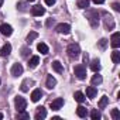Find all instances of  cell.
<instances>
[{
  "label": "cell",
  "instance_id": "obj_1",
  "mask_svg": "<svg viewBox=\"0 0 120 120\" xmlns=\"http://www.w3.org/2000/svg\"><path fill=\"white\" fill-rule=\"evenodd\" d=\"M67 52H68V56H69V58L75 59V58H78L79 54H81V47H79L78 44H69L68 48H67Z\"/></svg>",
  "mask_w": 120,
  "mask_h": 120
},
{
  "label": "cell",
  "instance_id": "obj_35",
  "mask_svg": "<svg viewBox=\"0 0 120 120\" xmlns=\"http://www.w3.org/2000/svg\"><path fill=\"white\" fill-rule=\"evenodd\" d=\"M44 2H45V4H48V6H52L56 0H44Z\"/></svg>",
  "mask_w": 120,
  "mask_h": 120
},
{
  "label": "cell",
  "instance_id": "obj_14",
  "mask_svg": "<svg viewBox=\"0 0 120 120\" xmlns=\"http://www.w3.org/2000/svg\"><path fill=\"white\" fill-rule=\"evenodd\" d=\"M105 27L109 28V30H112V28L114 27V20H113L112 16H106V17H105Z\"/></svg>",
  "mask_w": 120,
  "mask_h": 120
},
{
  "label": "cell",
  "instance_id": "obj_39",
  "mask_svg": "<svg viewBox=\"0 0 120 120\" xmlns=\"http://www.w3.org/2000/svg\"><path fill=\"white\" fill-rule=\"evenodd\" d=\"M28 2H34V0H28Z\"/></svg>",
  "mask_w": 120,
  "mask_h": 120
},
{
  "label": "cell",
  "instance_id": "obj_23",
  "mask_svg": "<svg viewBox=\"0 0 120 120\" xmlns=\"http://www.w3.org/2000/svg\"><path fill=\"white\" fill-rule=\"evenodd\" d=\"M76 114H78L79 117H86V114H88L86 107H83V106H78V107H76Z\"/></svg>",
  "mask_w": 120,
  "mask_h": 120
},
{
  "label": "cell",
  "instance_id": "obj_30",
  "mask_svg": "<svg viewBox=\"0 0 120 120\" xmlns=\"http://www.w3.org/2000/svg\"><path fill=\"white\" fill-rule=\"evenodd\" d=\"M90 117H92L93 120H99V119H100L102 116H100V113H99V112H98L96 109H93V110L90 112Z\"/></svg>",
  "mask_w": 120,
  "mask_h": 120
},
{
  "label": "cell",
  "instance_id": "obj_15",
  "mask_svg": "<svg viewBox=\"0 0 120 120\" xmlns=\"http://www.w3.org/2000/svg\"><path fill=\"white\" fill-rule=\"evenodd\" d=\"M41 96H42L41 89H34L33 93H31V100H33V102H38V100L41 99Z\"/></svg>",
  "mask_w": 120,
  "mask_h": 120
},
{
  "label": "cell",
  "instance_id": "obj_24",
  "mask_svg": "<svg viewBox=\"0 0 120 120\" xmlns=\"http://www.w3.org/2000/svg\"><path fill=\"white\" fill-rule=\"evenodd\" d=\"M112 61L114 62V64H119L120 62V52L114 48V51L112 52Z\"/></svg>",
  "mask_w": 120,
  "mask_h": 120
},
{
  "label": "cell",
  "instance_id": "obj_20",
  "mask_svg": "<svg viewBox=\"0 0 120 120\" xmlns=\"http://www.w3.org/2000/svg\"><path fill=\"white\" fill-rule=\"evenodd\" d=\"M100 62H99V59H93V61L90 62V69L93 71V72H99L100 71Z\"/></svg>",
  "mask_w": 120,
  "mask_h": 120
},
{
  "label": "cell",
  "instance_id": "obj_22",
  "mask_svg": "<svg viewBox=\"0 0 120 120\" xmlns=\"http://www.w3.org/2000/svg\"><path fill=\"white\" fill-rule=\"evenodd\" d=\"M89 3H90V0H78L76 7L78 9H86V7H89Z\"/></svg>",
  "mask_w": 120,
  "mask_h": 120
},
{
  "label": "cell",
  "instance_id": "obj_21",
  "mask_svg": "<svg viewBox=\"0 0 120 120\" xmlns=\"http://www.w3.org/2000/svg\"><path fill=\"white\" fill-rule=\"evenodd\" d=\"M74 98H75V100H76L78 103H83V102H85V99H86V98H85V95H83L82 92H79V90L74 93Z\"/></svg>",
  "mask_w": 120,
  "mask_h": 120
},
{
  "label": "cell",
  "instance_id": "obj_8",
  "mask_svg": "<svg viewBox=\"0 0 120 120\" xmlns=\"http://www.w3.org/2000/svg\"><path fill=\"white\" fill-rule=\"evenodd\" d=\"M23 74V67H21V64H14L13 67H11V75L14 76V78H17L19 75H21Z\"/></svg>",
  "mask_w": 120,
  "mask_h": 120
},
{
  "label": "cell",
  "instance_id": "obj_33",
  "mask_svg": "<svg viewBox=\"0 0 120 120\" xmlns=\"http://www.w3.org/2000/svg\"><path fill=\"white\" fill-rule=\"evenodd\" d=\"M112 7H113V10H114V11H120V4H119V3H113V4H112Z\"/></svg>",
  "mask_w": 120,
  "mask_h": 120
},
{
  "label": "cell",
  "instance_id": "obj_36",
  "mask_svg": "<svg viewBox=\"0 0 120 120\" xmlns=\"http://www.w3.org/2000/svg\"><path fill=\"white\" fill-rule=\"evenodd\" d=\"M92 2H93L95 4H103V3H105V0H92Z\"/></svg>",
  "mask_w": 120,
  "mask_h": 120
},
{
  "label": "cell",
  "instance_id": "obj_5",
  "mask_svg": "<svg viewBox=\"0 0 120 120\" xmlns=\"http://www.w3.org/2000/svg\"><path fill=\"white\" fill-rule=\"evenodd\" d=\"M0 33L6 37H10L13 34V27L10 24H0Z\"/></svg>",
  "mask_w": 120,
  "mask_h": 120
},
{
  "label": "cell",
  "instance_id": "obj_9",
  "mask_svg": "<svg viewBox=\"0 0 120 120\" xmlns=\"http://www.w3.org/2000/svg\"><path fill=\"white\" fill-rule=\"evenodd\" d=\"M44 13H45V9H44L42 6H40V4L31 7V14H33V16H42Z\"/></svg>",
  "mask_w": 120,
  "mask_h": 120
},
{
  "label": "cell",
  "instance_id": "obj_11",
  "mask_svg": "<svg viewBox=\"0 0 120 120\" xmlns=\"http://www.w3.org/2000/svg\"><path fill=\"white\" fill-rule=\"evenodd\" d=\"M89 21H90V24L95 27L96 24H98V21H99V14H98V11H90L89 13Z\"/></svg>",
  "mask_w": 120,
  "mask_h": 120
},
{
  "label": "cell",
  "instance_id": "obj_26",
  "mask_svg": "<svg viewBox=\"0 0 120 120\" xmlns=\"http://www.w3.org/2000/svg\"><path fill=\"white\" fill-rule=\"evenodd\" d=\"M107 103H109V98H107V96H103V98L99 100L98 106H99L100 109H103V107H106V106H107Z\"/></svg>",
  "mask_w": 120,
  "mask_h": 120
},
{
  "label": "cell",
  "instance_id": "obj_31",
  "mask_svg": "<svg viewBox=\"0 0 120 120\" xmlns=\"http://www.w3.org/2000/svg\"><path fill=\"white\" fill-rule=\"evenodd\" d=\"M106 45H107V40H106V38H102V40L99 41V47H100L102 49H105Z\"/></svg>",
  "mask_w": 120,
  "mask_h": 120
},
{
  "label": "cell",
  "instance_id": "obj_25",
  "mask_svg": "<svg viewBox=\"0 0 120 120\" xmlns=\"http://www.w3.org/2000/svg\"><path fill=\"white\" fill-rule=\"evenodd\" d=\"M102 81H103V79H102V76L96 74V75H93V76H92V81H90V82H92V85L95 86V85H100V83H102Z\"/></svg>",
  "mask_w": 120,
  "mask_h": 120
},
{
  "label": "cell",
  "instance_id": "obj_32",
  "mask_svg": "<svg viewBox=\"0 0 120 120\" xmlns=\"http://www.w3.org/2000/svg\"><path fill=\"white\" fill-rule=\"evenodd\" d=\"M30 52H31V51H30V48H27V47L21 48V55H23V56H27V55H28Z\"/></svg>",
  "mask_w": 120,
  "mask_h": 120
},
{
  "label": "cell",
  "instance_id": "obj_34",
  "mask_svg": "<svg viewBox=\"0 0 120 120\" xmlns=\"http://www.w3.org/2000/svg\"><path fill=\"white\" fill-rule=\"evenodd\" d=\"M21 90H23V92H27V90H28V88H27V81L23 82V85H21Z\"/></svg>",
  "mask_w": 120,
  "mask_h": 120
},
{
  "label": "cell",
  "instance_id": "obj_27",
  "mask_svg": "<svg viewBox=\"0 0 120 120\" xmlns=\"http://www.w3.org/2000/svg\"><path fill=\"white\" fill-rule=\"evenodd\" d=\"M37 37H38V33H35V31H31V33L27 35V42H28V44H30V42H33V41H34Z\"/></svg>",
  "mask_w": 120,
  "mask_h": 120
},
{
  "label": "cell",
  "instance_id": "obj_16",
  "mask_svg": "<svg viewBox=\"0 0 120 120\" xmlns=\"http://www.w3.org/2000/svg\"><path fill=\"white\" fill-rule=\"evenodd\" d=\"M52 69L55 72H58V74H62L64 72V67H62V64L59 62V61H54L52 62Z\"/></svg>",
  "mask_w": 120,
  "mask_h": 120
},
{
  "label": "cell",
  "instance_id": "obj_38",
  "mask_svg": "<svg viewBox=\"0 0 120 120\" xmlns=\"http://www.w3.org/2000/svg\"><path fill=\"white\" fill-rule=\"evenodd\" d=\"M2 119H3V114H2V113H0V120H2Z\"/></svg>",
  "mask_w": 120,
  "mask_h": 120
},
{
  "label": "cell",
  "instance_id": "obj_37",
  "mask_svg": "<svg viewBox=\"0 0 120 120\" xmlns=\"http://www.w3.org/2000/svg\"><path fill=\"white\" fill-rule=\"evenodd\" d=\"M2 4H3V0H0V7H2Z\"/></svg>",
  "mask_w": 120,
  "mask_h": 120
},
{
  "label": "cell",
  "instance_id": "obj_3",
  "mask_svg": "<svg viewBox=\"0 0 120 120\" xmlns=\"http://www.w3.org/2000/svg\"><path fill=\"white\" fill-rule=\"evenodd\" d=\"M74 72H75V75H76L78 79H81V81L86 79V68L83 65H76L74 68Z\"/></svg>",
  "mask_w": 120,
  "mask_h": 120
},
{
  "label": "cell",
  "instance_id": "obj_18",
  "mask_svg": "<svg viewBox=\"0 0 120 120\" xmlns=\"http://www.w3.org/2000/svg\"><path fill=\"white\" fill-rule=\"evenodd\" d=\"M37 49L42 54V55H47L48 52H49V49H48V45L47 44H44V42H40L38 45H37Z\"/></svg>",
  "mask_w": 120,
  "mask_h": 120
},
{
  "label": "cell",
  "instance_id": "obj_17",
  "mask_svg": "<svg viewBox=\"0 0 120 120\" xmlns=\"http://www.w3.org/2000/svg\"><path fill=\"white\" fill-rule=\"evenodd\" d=\"M38 64H40V56H37V55L31 56V59L28 61V67H30V68H37Z\"/></svg>",
  "mask_w": 120,
  "mask_h": 120
},
{
  "label": "cell",
  "instance_id": "obj_28",
  "mask_svg": "<svg viewBox=\"0 0 120 120\" xmlns=\"http://www.w3.org/2000/svg\"><path fill=\"white\" fill-rule=\"evenodd\" d=\"M16 119H17V120H21V119H24V120H26V119H30V114H28V113H26V110H24V112H19V113H17V116H16Z\"/></svg>",
  "mask_w": 120,
  "mask_h": 120
},
{
  "label": "cell",
  "instance_id": "obj_6",
  "mask_svg": "<svg viewBox=\"0 0 120 120\" xmlns=\"http://www.w3.org/2000/svg\"><path fill=\"white\" fill-rule=\"evenodd\" d=\"M49 106H51V109H52V110H59V109L64 106V99H62V98H58V99L52 100Z\"/></svg>",
  "mask_w": 120,
  "mask_h": 120
},
{
  "label": "cell",
  "instance_id": "obj_29",
  "mask_svg": "<svg viewBox=\"0 0 120 120\" xmlns=\"http://www.w3.org/2000/svg\"><path fill=\"white\" fill-rule=\"evenodd\" d=\"M110 114H112L113 120H119V119H120V112H119V109H113V110L110 112Z\"/></svg>",
  "mask_w": 120,
  "mask_h": 120
},
{
  "label": "cell",
  "instance_id": "obj_19",
  "mask_svg": "<svg viewBox=\"0 0 120 120\" xmlns=\"http://www.w3.org/2000/svg\"><path fill=\"white\" fill-rule=\"evenodd\" d=\"M55 85H56V79H55L52 75H48V76H47V88H48V89H52Z\"/></svg>",
  "mask_w": 120,
  "mask_h": 120
},
{
  "label": "cell",
  "instance_id": "obj_4",
  "mask_svg": "<svg viewBox=\"0 0 120 120\" xmlns=\"http://www.w3.org/2000/svg\"><path fill=\"white\" fill-rule=\"evenodd\" d=\"M56 33H59V34H69L71 33V26L69 24H67V23H61V24H58L56 26Z\"/></svg>",
  "mask_w": 120,
  "mask_h": 120
},
{
  "label": "cell",
  "instance_id": "obj_40",
  "mask_svg": "<svg viewBox=\"0 0 120 120\" xmlns=\"http://www.w3.org/2000/svg\"><path fill=\"white\" fill-rule=\"evenodd\" d=\"M0 82H2V79H0Z\"/></svg>",
  "mask_w": 120,
  "mask_h": 120
},
{
  "label": "cell",
  "instance_id": "obj_7",
  "mask_svg": "<svg viewBox=\"0 0 120 120\" xmlns=\"http://www.w3.org/2000/svg\"><path fill=\"white\" fill-rule=\"evenodd\" d=\"M110 44L113 48H119L120 47V33H113L112 38H110Z\"/></svg>",
  "mask_w": 120,
  "mask_h": 120
},
{
  "label": "cell",
  "instance_id": "obj_12",
  "mask_svg": "<svg viewBox=\"0 0 120 120\" xmlns=\"http://www.w3.org/2000/svg\"><path fill=\"white\" fill-rule=\"evenodd\" d=\"M11 52V45L10 44H4L2 48H0V55L2 56H9Z\"/></svg>",
  "mask_w": 120,
  "mask_h": 120
},
{
  "label": "cell",
  "instance_id": "obj_10",
  "mask_svg": "<svg viewBox=\"0 0 120 120\" xmlns=\"http://www.w3.org/2000/svg\"><path fill=\"white\" fill-rule=\"evenodd\" d=\"M35 120H42V119H45L47 117V110H45V107H38V110H37V113H35Z\"/></svg>",
  "mask_w": 120,
  "mask_h": 120
},
{
  "label": "cell",
  "instance_id": "obj_2",
  "mask_svg": "<svg viewBox=\"0 0 120 120\" xmlns=\"http://www.w3.org/2000/svg\"><path fill=\"white\" fill-rule=\"evenodd\" d=\"M14 106H16L17 112H24V110H26V107H27V102H26V99H24V98L17 96V98L14 99Z\"/></svg>",
  "mask_w": 120,
  "mask_h": 120
},
{
  "label": "cell",
  "instance_id": "obj_13",
  "mask_svg": "<svg viewBox=\"0 0 120 120\" xmlns=\"http://www.w3.org/2000/svg\"><path fill=\"white\" fill-rule=\"evenodd\" d=\"M96 95H98V89H96L95 86H88V88H86V96H88L89 99L96 98Z\"/></svg>",
  "mask_w": 120,
  "mask_h": 120
}]
</instances>
